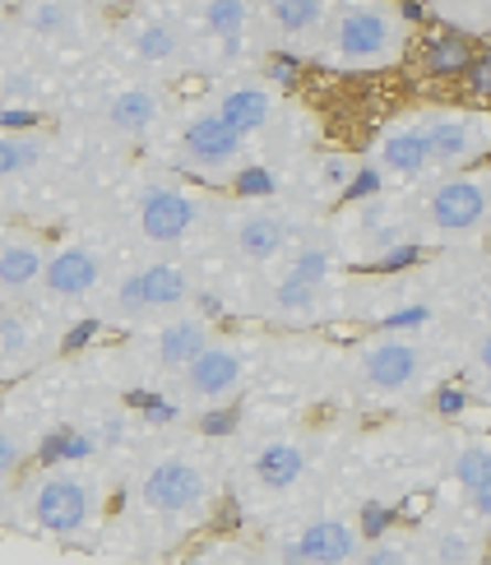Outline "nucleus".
Returning a JSON list of instances; mask_svg holds the SVG:
<instances>
[{
	"label": "nucleus",
	"mask_w": 491,
	"mask_h": 565,
	"mask_svg": "<svg viewBox=\"0 0 491 565\" xmlns=\"http://www.w3.org/2000/svg\"><path fill=\"white\" fill-rule=\"evenodd\" d=\"M408 19L394 0H334L316 38V56L334 70H385L408 52Z\"/></svg>",
	"instance_id": "nucleus-1"
},
{
	"label": "nucleus",
	"mask_w": 491,
	"mask_h": 565,
	"mask_svg": "<svg viewBox=\"0 0 491 565\" xmlns=\"http://www.w3.org/2000/svg\"><path fill=\"white\" fill-rule=\"evenodd\" d=\"M209 497H214L209 473L185 455H162L149 473L139 478V501H145V510H153L158 520H195V514H204Z\"/></svg>",
	"instance_id": "nucleus-2"
},
{
	"label": "nucleus",
	"mask_w": 491,
	"mask_h": 565,
	"mask_svg": "<svg viewBox=\"0 0 491 565\" xmlns=\"http://www.w3.org/2000/svg\"><path fill=\"white\" fill-rule=\"evenodd\" d=\"M427 371V348L417 343L413 334H381L366 339L353 358V375L357 385L371 394H404L423 381Z\"/></svg>",
	"instance_id": "nucleus-3"
},
{
	"label": "nucleus",
	"mask_w": 491,
	"mask_h": 565,
	"mask_svg": "<svg viewBox=\"0 0 491 565\" xmlns=\"http://www.w3.org/2000/svg\"><path fill=\"white\" fill-rule=\"evenodd\" d=\"M417 126L427 135L431 168H469V162L491 153V111H463V107H440L423 111Z\"/></svg>",
	"instance_id": "nucleus-4"
},
{
	"label": "nucleus",
	"mask_w": 491,
	"mask_h": 565,
	"mask_svg": "<svg viewBox=\"0 0 491 565\" xmlns=\"http://www.w3.org/2000/svg\"><path fill=\"white\" fill-rule=\"evenodd\" d=\"M195 223H200V195L195 191H185L177 181H149L145 191H139L135 227L145 242L172 246L181 237H191Z\"/></svg>",
	"instance_id": "nucleus-5"
},
{
	"label": "nucleus",
	"mask_w": 491,
	"mask_h": 565,
	"mask_svg": "<svg viewBox=\"0 0 491 565\" xmlns=\"http://www.w3.org/2000/svg\"><path fill=\"white\" fill-rule=\"evenodd\" d=\"M491 218V185L478 177H450L427 191L423 223L431 232H473Z\"/></svg>",
	"instance_id": "nucleus-6"
},
{
	"label": "nucleus",
	"mask_w": 491,
	"mask_h": 565,
	"mask_svg": "<svg viewBox=\"0 0 491 565\" xmlns=\"http://www.w3.org/2000/svg\"><path fill=\"white\" fill-rule=\"evenodd\" d=\"M33 524L52 537H70L88 524L93 514V491L79 473H46L38 487H33Z\"/></svg>",
	"instance_id": "nucleus-7"
},
{
	"label": "nucleus",
	"mask_w": 491,
	"mask_h": 565,
	"mask_svg": "<svg viewBox=\"0 0 491 565\" xmlns=\"http://www.w3.org/2000/svg\"><path fill=\"white\" fill-rule=\"evenodd\" d=\"M362 533L339 520V514H320L288 533V543L278 547V561H307V565H339V561H362Z\"/></svg>",
	"instance_id": "nucleus-8"
},
{
	"label": "nucleus",
	"mask_w": 491,
	"mask_h": 565,
	"mask_svg": "<svg viewBox=\"0 0 491 565\" xmlns=\"http://www.w3.org/2000/svg\"><path fill=\"white\" fill-rule=\"evenodd\" d=\"M181 153L191 168H204V172H232L246 153V135L227 121L218 107H209L200 116H191L181 130Z\"/></svg>",
	"instance_id": "nucleus-9"
},
{
	"label": "nucleus",
	"mask_w": 491,
	"mask_h": 565,
	"mask_svg": "<svg viewBox=\"0 0 491 565\" xmlns=\"http://www.w3.org/2000/svg\"><path fill=\"white\" fill-rule=\"evenodd\" d=\"M181 390L185 398H195V404H223V398H232L242 390L246 381V358L232 343H218V339H209L200 348V358L195 362H185L181 371Z\"/></svg>",
	"instance_id": "nucleus-10"
},
{
	"label": "nucleus",
	"mask_w": 491,
	"mask_h": 565,
	"mask_svg": "<svg viewBox=\"0 0 491 565\" xmlns=\"http://www.w3.org/2000/svg\"><path fill=\"white\" fill-rule=\"evenodd\" d=\"M191 297V274L185 265H145L121 278V288H116V301H121V311L139 316V311H168V306H181Z\"/></svg>",
	"instance_id": "nucleus-11"
},
{
	"label": "nucleus",
	"mask_w": 491,
	"mask_h": 565,
	"mask_svg": "<svg viewBox=\"0 0 491 565\" xmlns=\"http://www.w3.org/2000/svg\"><path fill=\"white\" fill-rule=\"evenodd\" d=\"M371 162H376V172L389 181H413V177L431 172V149H427V135L417 126V116L385 126L376 149H371Z\"/></svg>",
	"instance_id": "nucleus-12"
},
{
	"label": "nucleus",
	"mask_w": 491,
	"mask_h": 565,
	"mask_svg": "<svg viewBox=\"0 0 491 565\" xmlns=\"http://www.w3.org/2000/svg\"><path fill=\"white\" fill-rule=\"evenodd\" d=\"M227 237H232V250H237L246 265H269L288 250L292 227L278 209H246V214H237Z\"/></svg>",
	"instance_id": "nucleus-13"
},
{
	"label": "nucleus",
	"mask_w": 491,
	"mask_h": 565,
	"mask_svg": "<svg viewBox=\"0 0 491 565\" xmlns=\"http://www.w3.org/2000/svg\"><path fill=\"white\" fill-rule=\"evenodd\" d=\"M103 274H107V260L93 246H65V250H56L52 260H46L42 288L52 292V297L79 301V297H88L93 288H98Z\"/></svg>",
	"instance_id": "nucleus-14"
},
{
	"label": "nucleus",
	"mask_w": 491,
	"mask_h": 565,
	"mask_svg": "<svg viewBox=\"0 0 491 565\" xmlns=\"http://www.w3.org/2000/svg\"><path fill=\"white\" fill-rule=\"evenodd\" d=\"M307 473V450L301 440H265L260 450L250 455V482L260 491H292Z\"/></svg>",
	"instance_id": "nucleus-15"
},
{
	"label": "nucleus",
	"mask_w": 491,
	"mask_h": 565,
	"mask_svg": "<svg viewBox=\"0 0 491 565\" xmlns=\"http://www.w3.org/2000/svg\"><path fill=\"white\" fill-rule=\"evenodd\" d=\"M334 0H265V23L278 38H320L324 19H330Z\"/></svg>",
	"instance_id": "nucleus-16"
},
{
	"label": "nucleus",
	"mask_w": 491,
	"mask_h": 565,
	"mask_svg": "<svg viewBox=\"0 0 491 565\" xmlns=\"http://www.w3.org/2000/svg\"><path fill=\"white\" fill-rule=\"evenodd\" d=\"M209 343V324L195 320V316H177L158 329V339H153V358L162 371H181L185 362H195L200 358V348Z\"/></svg>",
	"instance_id": "nucleus-17"
},
{
	"label": "nucleus",
	"mask_w": 491,
	"mask_h": 565,
	"mask_svg": "<svg viewBox=\"0 0 491 565\" xmlns=\"http://www.w3.org/2000/svg\"><path fill=\"white\" fill-rule=\"evenodd\" d=\"M158 116H162V98L149 84H130L107 103V126L116 135H145L158 126Z\"/></svg>",
	"instance_id": "nucleus-18"
},
{
	"label": "nucleus",
	"mask_w": 491,
	"mask_h": 565,
	"mask_svg": "<svg viewBox=\"0 0 491 565\" xmlns=\"http://www.w3.org/2000/svg\"><path fill=\"white\" fill-rule=\"evenodd\" d=\"M214 107H218L246 139H250V135H260V130L274 121V93H269L265 84H232Z\"/></svg>",
	"instance_id": "nucleus-19"
},
{
	"label": "nucleus",
	"mask_w": 491,
	"mask_h": 565,
	"mask_svg": "<svg viewBox=\"0 0 491 565\" xmlns=\"http://www.w3.org/2000/svg\"><path fill=\"white\" fill-rule=\"evenodd\" d=\"M42 269H46V255L38 242L29 237H10L0 246V292H29L33 282H42Z\"/></svg>",
	"instance_id": "nucleus-20"
},
{
	"label": "nucleus",
	"mask_w": 491,
	"mask_h": 565,
	"mask_svg": "<svg viewBox=\"0 0 491 565\" xmlns=\"http://www.w3.org/2000/svg\"><path fill=\"white\" fill-rule=\"evenodd\" d=\"M185 52V38L177 23L168 19H145L130 29V56L145 61V65H172Z\"/></svg>",
	"instance_id": "nucleus-21"
},
{
	"label": "nucleus",
	"mask_w": 491,
	"mask_h": 565,
	"mask_svg": "<svg viewBox=\"0 0 491 565\" xmlns=\"http://www.w3.org/2000/svg\"><path fill=\"white\" fill-rule=\"evenodd\" d=\"M324 297V282L320 278H307V274H297V269H284L274 282V311L278 316H311L316 306Z\"/></svg>",
	"instance_id": "nucleus-22"
},
{
	"label": "nucleus",
	"mask_w": 491,
	"mask_h": 565,
	"mask_svg": "<svg viewBox=\"0 0 491 565\" xmlns=\"http://www.w3.org/2000/svg\"><path fill=\"white\" fill-rule=\"evenodd\" d=\"M473 56H478V52H473V42L463 38V33H440V38H431V42H427V52H423L427 70H431V75H440V79L469 75Z\"/></svg>",
	"instance_id": "nucleus-23"
},
{
	"label": "nucleus",
	"mask_w": 491,
	"mask_h": 565,
	"mask_svg": "<svg viewBox=\"0 0 491 565\" xmlns=\"http://www.w3.org/2000/svg\"><path fill=\"white\" fill-rule=\"evenodd\" d=\"M200 14H204V29L214 33L218 42H237L250 29L255 6H250V0H204Z\"/></svg>",
	"instance_id": "nucleus-24"
},
{
	"label": "nucleus",
	"mask_w": 491,
	"mask_h": 565,
	"mask_svg": "<svg viewBox=\"0 0 491 565\" xmlns=\"http://www.w3.org/2000/svg\"><path fill=\"white\" fill-rule=\"evenodd\" d=\"M42 139L38 135H0V181L33 172L42 162Z\"/></svg>",
	"instance_id": "nucleus-25"
},
{
	"label": "nucleus",
	"mask_w": 491,
	"mask_h": 565,
	"mask_svg": "<svg viewBox=\"0 0 491 565\" xmlns=\"http://www.w3.org/2000/svg\"><path fill=\"white\" fill-rule=\"evenodd\" d=\"M455 478L463 491H478L482 482H491V445L487 440H463L455 455Z\"/></svg>",
	"instance_id": "nucleus-26"
},
{
	"label": "nucleus",
	"mask_w": 491,
	"mask_h": 565,
	"mask_svg": "<svg viewBox=\"0 0 491 565\" xmlns=\"http://www.w3.org/2000/svg\"><path fill=\"white\" fill-rule=\"evenodd\" d=\"M23 23L42 38H65V33H75V10H70L65 0H33Z\"/></svg>",
	"instance_id": "nucleus-27"
},
{
	"label": "nucleus",
	"mask_w": 491,
	"mask_h": 565,
	"mask_svg": "<svg viewBox=\"0 0 491 565\" xmlns=\"http://www.w3.org/2000/svg\"><path fill=\"white\" fill-rule=\"evenodd\" d=\"M436 10H446L450 19H463V23H491V0H436Z\"/></svg>",
	"instance_id": "nucleus-28"
},
{
	"label": "nucleus",
	"mask_w": 491,
	"mask_h": 565,
	"mask_svg": "<svg viewBox=\"0 0 491 565\" xmlns=\"http://www.w3.org/2000/svg\"><path fill=\"white\" fill-rule=\"evenodd\" d=\"M463 79H469V88L478 93V98H491V52H478Z\"/></svg>",
	"instance_id": "nucleus-29"
},
{
	"label": "nucleus",
	"mask_w": 491,
	"mask_h": 565,
	"mask_svg": "<svg viewBox=\"0 0 491 565\" xmlns=\"http://www.w3.org/2000/svg\"><path fill=\"white\" fill-rule=\"evenodd\" d=\"M19 459H23V445H19V436H14V431H0V482H6V478L14 473Z\"/></svg>",
	"instance_id": "nucleus-30"
},
{
	"label": "nucleus",
	"mask_w": 491,
	"mask_h": 565,
	"mask_svg": "<svg viewBox=\"0 0 491 565\" xmlns=\"http://www.w3.org/2000/svg\"><path fill=\"white\" fill-rule=\"evenodd\" d=\"M413 556H417L413 547H376V543L362 547V561L366 565H376V561H394V565H399V561H413Z\"/></svg>",
	"instance_id": "nucleus-31"
},
{
	"label": "nucleus",
	"mask_w": 491,
	"mask_h": 565,
	"mask_svg": "<svg viewBox=\"0 0 491 565\" xmlns=\"http://www.w3.org/2000/svg\"><path fill=\"white\" fill-rule=\"evenodd\" d=\"M473 366L487 375V381H491V329H487V334L473 343Z\"/></svg>",
	"instance_id": "nucleus-32"
},
{
	"label": "nucleus",
	"mask_w": 491,
	"mask_h": 565,
	"mask_svg": "<svg viewBox=\"0 0 491 565\" xmlns=\"http://www.w3.org/2000/svg\"><path fill=\"white\" fill-rule=\"evenodd\" d=\"M469 505H473L478 520H491V482H482L478 491H469Z\"/></svg>",
	"instance_id": "nucleus-33"
},
{
	"label": "nucleus",
	"mask_w": 491,
	"mask_h": 565,
	"mask_svg": "<svg viewBox=\"0 0 491 565\" xmlns=\"http://www.w3.org/2000/svg\"><path fill=\"white\" fill-rule=\"evenodd\" d=\"M107 6H126V0H107Z\"/></svg>",
	"instance_id": "nucleus-34"
}]
</instances>
